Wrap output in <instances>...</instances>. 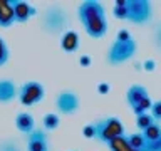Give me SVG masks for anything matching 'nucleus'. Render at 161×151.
Segmentation results:
<instances>
[{
	"mask_svg": "<svg viewBox=\"0 0 161 151\" xmlns=\"http://www.w3.org/2000/svg\"><path fill=\"white\" fill-rule=\"evenodd\" d=\"M77 19L82 24L84 32L92 39H101L108 32V17L103 2L84 0L77 5Z\"/></svg>",
	"mask_w": 161,
	"mask_h": 151,
	"instance_id": "nucleus-1",
	"label": "nucleus"
},
{
	"mask_svg": "<svg viewBox=\"0 0 161 151\" xmlns=\"http://www.w3.org/2000/svg\"><path fill=\"white\" fill-rule=\"evenodd\" d=\"M70 24V17L60 5H50L42 15V29L47 34H60L62 35L67 30Z\"/></svg>",
	"mask_w": 161,
	"mask_h": 151,
	"instance_id": "nucleus-2",
	"label": "nucleus"
},
{
	"mask_svg": "<svg viewBox=\"0 0 161 151\" xmlns=\"http://www.w3.org/2000/svg\"><path fill=\"white\" fill-rule=\"evenodd\" d=\"M136 50H138V42L134 39H129L126 42L114 40L106 54V60L109 65H121L133 59L136 55Z\"/></svg>",
	"mask_w": 161,
	"mask_h": 151,
	"instance_id": "nucleus-3",
	"label": "nucleus"
},
{
	"mask_svg": "<svg viewBox=\"0 0 161 151\" xmlns=\"http://www.w3.org/2000/svg\"><path fill=\"white\" fill-rule=\"evenodd\" d=\"M94 128H96L94 139H97L99 143H104V144H108L111 139L116 138V136L126 134L124 124L121 123V119L114 118V116H111V118L97 119L94 123Z\"/></svg>",
	"mask_w": 161,
	"mask_h": 151,
	"instance_id": "nucleus-4",
	"label": "nucleus"
},
{
	"mask_svg": "<svg viewBox=\"0 0 161 151\" xmlns=\"http://www.w3.org/2000/svg\"><path fill=\"white\" fill-rule=\"evenodd\" d=\"M153 19V3L149 0H128V20L134 25H144Z\"/></svg>",
	"mask_w": 161,
	"mask_h": 151,
	"instance_id": "nucleus-5",
	"label": "nucleus"
},
{
	"mask_svg": "<svg viewBox=\"0 0 161 151\" xmlns=\"http://www.w3.org/2000/svg\"><path fill=\"white\" fill-rule=\"evenodd\" d=\"M44 98H45V87L37 81H27L19 87L17 99L20 101L22 106H27V108L35 106L40 101H44Z\"/></svg>",
	"mask_w": 161,
	"mask_h": 151,
	"instance_id": "nucleus-6",
	"label": "nucleus"
},
{
	"mask_svg": "<svg viewBox=\"0 0 161 151\" xmlns=\"http://www.w3.org/2000/svg\"><path fill=\"white\" fill-rule=\"evenodd\" d=\"M55 108H57V114L72 116L80 108V99L74 91H60L55 98Z\"/></svg>",
	"mask_w": 161,
	"mask_h": 151,
	"instance_id": "nucleus-7",
	"label": "nucleus"
},
{
	"mask_svg": "<svg viewBox=\"0 0 161 151\" xmlns=\"http://www.w3.org/2000/svg\"><path fill=\"white\" fill-rule=\"evenodd\" d=\"M10 7L14 10L15 22H20V24L29 22L30 19L39 14L37 8H35L32 3L25 2V0H10Z\"/></svg>",
	"mask_w": 161,
	"mask_h": 151,
	"instance_id": "nucleus-8",
	"label": "nucleus"
},
{
	"mask_svg": "<svg viewBox=\"0 0 161 151\" xmlns=\"http://www.w3.org/2000/svg\"><path fill=\"white\" fill-rule=\"evenodd\" d=\"M27 151H50L49 136L44 129H34L27 136Z\"/></svg>",
	"mask_w": 161,
	"mask_h": 151,
	"instance_id": "nucleus-9",
	"label": "nucleus"
},
{
	"mask_svg": "<svg viewBox=\"0 0 161 151\" xmlns=\"http://www.w3.org/2000/svg\"><path fill=\"white\" fill-rule=\"evenodd\" d=\"M79 45H80V39H79V34L75 30H65L60 35V49L65 54H74L79 49Z\"/></svg>",
	"mask_w": 161,
	"mask_h": 151,
	"instance_id": "nucleus-10",
	"label": "nucleus"
},
{
	"mask_svg": "<svg viewBox=\"0 0 161 151\" xmlns=\"http://www.w3.org/2000/svg\"><path fill=\"white\" fill-rule=\"evenodd\" d=\"M19 87L12 79H0V103L7 104L10 101L17 99Z\"/></svg>",
	"mask_w": 161,
	"mask_h": 151,
	"instance_id": "nucleus-11",
	"label": "nucleus"
},
{
	"mask_svg": "<svg viewBox=\"0 0 161 151\" xmlns=\"http://www.w3.org/2000/svg\"><path fill=\"white\" fill-rule=\"evenodd\" d=\"M15 128H17L22 134L29 136L35 129V119H34V116L30 114V113H27V111L19 113L17 116H15Z\"/></svg>",
	"mask_w": 161,
	"mask_h": 151,
	"instance_id": "nucleus-12",
	"label": "nucleus"
},
{
	"mask_svg": "<svg viewBox=\"0 0 161 151\" xmlns=\"http://www.w3.org/2000/svg\"><path fill=\"white\" fill-rule=\"evenodd\" d=\"M146 96H148V89H146L144 86L133 84V86H129L128 92H126V101H128L129 108L133 109V108H136V106H138L141 101L146 98Z\"/></svg>",
	"mask_w": 161,
	"mask_h": 151,
	"instance_id": "nucleus-13",
	"label": "nucleus"
},
{
	"mask_svg": "<svg viewBox=\"0 0 161 151\" xmlns=\"http://www.w3.org/2000/svg\"><path fill=\"white\" fill-rule=\"evenodd\" d=\"M15 22L10 0H0V29H8Z\"/></svg>",
	"mask_w": 161,
	"mask_h": 151,
	"instance_id": "nucleus-14",
	"label": "nucleus"
},
{
	"mask_svg": "<svg viewBox=\"0 0 161 151\" xmlns=\"http://www.w3.org/2000/svg\"><path fill=\"white\" fill-rule=\"evenodd\" d=\"M59 124H60V118H59L57 113H47L42 119V128H44L45 133H47V131L57 129Z\"/></svg>",
	"mask_w": 161,
	"mask_h": 151,
	"instance_id": "nucleus-15",
	"label": "nucleus"
},
{
	"mask_svg": "<svg viewBox=\"0 0 161 151\" xmlns=\"http://www.w3.org/2000/svg\"><path fill=\"white\" fill-rule=\"evenodd\" d=\"M109 149L111 151H126V149H129V143H128V136L123 134V136H116L114 139H111L109 143Z\"/></svg>",
	"mask_w": 161,
	"mask_h": 151,
	"instance_id": "nucleus-16",
	"label": "nucleus"
},
{
	"mask_svg": "<svg viewBox=\"0 0 161 151\" xmlns=\"http://www.w3.org/2000/svg\"><path fill=\"white\" fill-rule=\"evenodd\" d=\"M143 138L146 139V141H154V139H158V138H161V126H159V123H154L151 124V126H148L143 133Z\"/></svg>",
	"mask_w": 161,
	"mask_h": 151,
	"instance_id": "nucleus-17",
	"label": "nucleus"
},
{
	"mask_svg": "<svg viewBox=\"0 0 161 151\" xmlns=\"http://www.w3.org/2000/svg\"><path fill=\"white\" fill-rule=\"evenodd\" d=\"M113 15L119 20H128V0H118L114 3Z\"/></svg>",
	"mask_w": 161,
	"mask_h": 151,
	"instance_id": "nucleus-18",
	"label": "nucleus"
},
{
	"mask_svg": "<svg viewBox=\"0 0 161 151\" xmlns=\"http://www.w3.org/2000/svg\"><path fill=\"white\" fill-rule=\"evenodd\" d=\"M126 136H128V143H129L131 149H138V151L143 149L146 139L143 138V134H141V133H133V134H126Z\"/></svg>",
	"mask_w": 161,
	"mask_h": 151,
	"instance_id": "nucleus-19",
	"label": "nucleus"
},
{
	"mask_svg": "<svg viewBox=\"0 0 161 151\" xmlns=\"http://www.w3.org/2000/svg\"><path fill=\"white\" fill-rule=\"evenodd\" d=\"M151 106H153V101H151V98H149V94L146 96V98L141 101V103L136 106V108H133L131 111L136 114V116H139V114H144V113H149V109H151Z\"/></svg>",
	"mask_w": 161,
	"mask_h": 151,
	"instance_id": "nucleus-20",
	"label": "nucleus"
},
{
	"mask_svg": "<svg viewBox=\"0 0 161 151\" xmlns=\"http://www.w3.org/2000/svg\"><path fill=\"white\" fill-rule=\"evenodd\" d=\"M154 123V119L149 116V113H144V114H139L138 119H136V126H138V129H141V133L148 128V126H151Z\"/></svg>",
	"mask_w": 161,
	"mask_h": 151,
	"instance_id": "nucleus-21",
	"label": "nucleus"
},
{
	"mask_svg": "<svg viewBox=\"0 0 161 151\" xmlns=\"http://www.w3.org/2000/svg\"><path fill=\"white\" fill-rule=\"evenodd\" d=\"M8 59H10L8 45H7V42L3 40V37H0V67L7 64V62H8Z\"/></svg>",
	"mask_w": 161,
	"mask_h": 151,
	"instance_id": "nucleus-22",
	"label": "nucleus"
},
{
	"mask_svg": "<svg viewBox=\"0 0 161 151\" xmlns=\"http://www.w3.org/2000/svg\"><path fill=\"white\" fill-rule=\"evenodd\" d=\"M149 116L156 121V123L161 121V101L153 103V106H151V109H149Z\"/></svg>",
	"mask_w": 161,
	"mask_h": 151,
	"instance_id": "nucleus-23",
	"label": "nucleus"
},
{
	"mask_svg": "<svg viewBox=\"0 0 161 151\" xmlns=\"http://www.w3.org/2000/svg\"><path fill=\"white\" fill-rule=\"evenodd\" d=\"M141 151H161V138L154 141H146Z\"/></svg>",
	"mask_w": 161,
	"mask_h": 151,
	"instance_id": "nucleus-24",
	"label": "nucleus"
},
{
	"mask_svg": "<svg viewBox=\"0 0 161 151\" xmlns=\"http://www.w3.org/2000/svg\"><path fill=\"white\" fill-rule=\"evenodd\" d=\"M94 134H96V128H94V123H89L82 128V136L87 139H94Z\"/></svg>",
	"mask_w": 161,
	"mask_h": 151,
	"instance_id": "nucleus-25",
	"label": "nucleus"
},
{
	"mask_svg": "<svg viewBox=\"0 0 161 151\" xmlns=\"http://www.w3.org/2000/svg\"><path fill=\"white\" fill-rule=\"evenodd\" d=\"M129 39H133V37H131L129 30H126V29H121V30H118V34H116V40H119V42H126V40H129Z\"/></svg>",
	"mask_w": 161,
	"mask_h": 151,
	"instance_id": "nucleus-26",
	"label": "nucleus"
},
{
	"mask_svg": "<svg viewBox=\"0 0 161 151\" xmlns=\"http://www.w3.org/2000/svg\"><path fill=\"white\" fill-rule=\"evenodd\" d=\"M141 65H143V69H144V70H148V72H153V70L156 69V62H154V59H146Z\"/></svg>",
	"mask_w": 161,
	"mask_h": 151,
	"instance_id": "nucleus-27",
	"label": "nucleus"
},
{
	"mask_svg": "<svg viewBox=\"0 0 161 151\" xmlns=\"http://www.w3.org/2000/svg\"><path fill=\"white\" fill-rule=\"evenodd\" d=\"M91 62H92V59H91V55H80L79 57V65L80 67H89L91 65Z\"/></svg>",
	"mask_w": 161,
	"mask_h": 151,
	"instance_id": "nucleus-28",
	"label": "nucleus"
},
{
	"mask_svg": "<svg viewBox=\"0 0 161 151\" xmlns=\"http://www.w3.org/2000/svg\"><path fill=\"white\" fill-rule=\"evenodd\" d=\"M109 91H111V86H109L108 82H101V84L97 86V92H99L101 96L109 94Z\"/></svg>",
	"mask_w": 161,
	"mask_h": 151,
	"instance_id": "nucleus-29",
	"label": "nucleus"
},
{
	"mask_svg": "<svg viewBox=\"0 0 161 151\" xmlns=\"http://www.w3.org/2000/svg\"><path fill=\"white\" fill-rule=\"evenodd\" d=\"M154 44H156V47H158V49H161V24L154 30Z\"/></svg>",
	"mask_w": 161,
	"mask_h": 151,
	"instance_id": "nucleus-30",
	"label": "nucleus"
},
{
	"mask_svg": "<svg viewBox=\"0 0 161 151\" xmlns=\"http://www.w3.org/2000/svg\"><path fill=\"white\" fill-rule=\"evenodd\" d=\"M0 151H19V148L14 143H3L0 146Z\"/></svg>",
	"mask_w": 161,
	"mask_h": 151,
	"instance_id": "nucleus-31",
	"label": "nucleus"
},
{
	"mask_svg": "<svg viewBox=\"0 0 161 151\" xmlns=\"http://www.w3.org/2000/svg\"><path fill=\"white\" fill-rule=\"evenodd\" d=\"M134 69H136V70H141V69H143V65H141L139 62H136V64H134Z\"/></svg>",
	"mask_w": 161,
	"mask_h": 151,
	"instance_id": "nucleus-32",
	"label": "nucleus"
},
{
	"mask_svg": "<svg viewBox=\"0 0 161 151\" xmlns=\"http://www.w3.org/2000/svg\"><path fill=\"white\" fill-rule=\"evenodd\" d=\"M126 151H138V149H131V148H129V149H126Z\"/></svg>",
	"mask_w": 161,
	"mask_h": 151,
	"instance_id": "nucleus-33",
	"label": "nucleus"
}]
</instances>
